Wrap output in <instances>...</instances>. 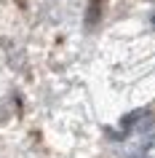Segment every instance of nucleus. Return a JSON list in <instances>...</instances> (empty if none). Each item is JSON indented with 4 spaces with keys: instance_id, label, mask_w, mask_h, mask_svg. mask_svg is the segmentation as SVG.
<instances>
[{
    "instance_id": "f257e3e1",
    "label": "nucleus",
    "mask_w": 155,
    "mask_h": 158,
    "mask_svg": "<svg viewBox=\"0 0 155 158\" xmlns=\"http://www.w3.org/2000/svg\"><path fill=\"white\" fill-rule=\"evenodd\" d=\"M120 123H123V129H147V126L155 123V115L150 110H134V113H128L123 118Z\"/></svg>"
},
{
    "instance_id": "f03ea898",
    "label": "nucleus",
    "mask_w": 155,
    "mask_h": 158,
    "mask_svg": "<svg viewBox=\"0 0 155 158\" xmlns=\"http://www.w3.org/2000/svg\"><path fill=\"white\" fill-rule=\"evenodd\" d=\"M96 16H99V0H94V3H91V14L86 16V22H88V24H94V22H96Z\"/></svg>"
},
{
    "instance_id": "7ed1b4c3",
    "label": "nucleus",
    "mask_w": 155,
    "mask_h": 158,
    "mask_svg": "<svg viewBox=\"0 0 155 158\" xmlns=\"http://www.w3.org/2000/svg\"><path fill=\"white\" fill-rule=\"evenodd\" d=\"M131 158H147V156H131Z\"/></svg>"
}]
</instances>
